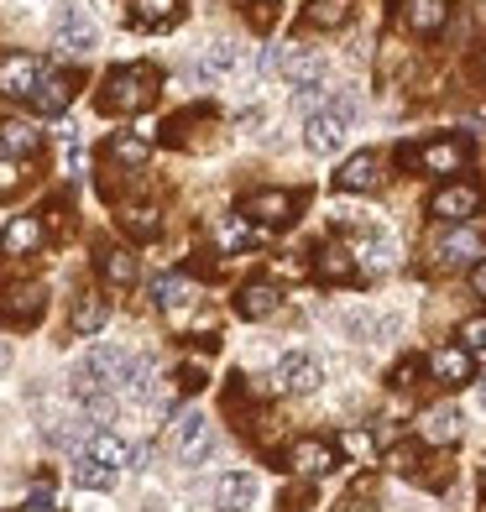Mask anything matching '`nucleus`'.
I'll return each instance as SVG.
<instances>
[{
  "label": "nucleus",
  "instance_id": "18",
  "mask_svg": "<svg viewBox=\"0 0 486 512\" xmlns=\"http://www.w3.org/2000/svg\"><path fill=\"white\" fill-rule=\"evenodd\" d=\"M79 455H89V460H95V465H110V471H126V465H131V445H126V439H115L110 429H100V434H89Z\"/></svg>",
  "mask_w": 486,
  "mask_h": 512
},
{
  "label": "nucleus",
  "instance_id": "42",
  "mask_svg": "<svg viewBox=\"0 0 486 512\" xmlns=\"http://www.w3.org/2000/svg\"><path fill=\"white\" fill-rule=\"evenodd\" d=\"M11 366V351H6V345H0V371H6Z\"/></svg>",
  "mask_w": 486,
  "mask_h": 512
},
{
  "label": "nucleus",
  "instance_id": "30",
  "mask_svg": "<svg viewBox=\"0 0 486 512\" xmlns=\"http://www.w3.org/2000/svg\"><path fill=\"white\" fill-rule=\"evenodd\" d=\"M351 272H356V262H351L340 246H324V251H319V277H324V283H345Z\"/></svg>",
  "mask_w": 486,
  "mask_h": 512
},
{
  "label": "nucleus",
  "instance_id": "3",
  "mask_svg": "<svg viewBox=\"0 0 486 512\" xmlns=\"http://www.w3.org/2000/svg\"><path fill=\"white\" fill-rule=\"evenodd\" d=\"M53 42L63 53H74V58H84V53H95L100 48V27H95V16H89L79 0H68V6H58L53 11Z\"/></svg>",
  "mask_w": 486,
  "mask_h": 512
},
{
  "label": "nucleus",
  "instance_id": "28",
  "mask_svg": "<svg viewBox=\"0 0 486 512\" xmlns=\"http://www.w3.org/2000/svg\"><path fill=\"white\" fill-rule=\"evenodd\" d=\"M351 11H356V0H309V21L314 27H345L351 21Z\"/></svg>",
  "mask_w": 486,
  "mask_h": 512
},
{
  "label": "nucleus",
  "instance_id": "26",
  "mask_svg": "<svg viewBox=\"0 0 486 512\" xmlns=\"http://www.w3.org/2000/svg\"><path fill=\"white\" fill-rule=\"evenodd\" d=\"M152 298H157V309H183V304H189V298H194V283H189V277H157V283H152Z\"/></svg>",
  "mask_w": 486,
  "mask_h": 512
},
{
  "label": "nucleus",
  "instance_id": "5",
  "mask_svg": "<svg viewBox=\"0 0 486 512\" xmlns=\"http://www.w3.org/2000/svg\"><path fill=\"white\" fill-rule=\"evenodd\" d=\"M173 450L183 465H204L215 450V434H210V418L204 413H183L178 424H173Z\"/></svg>",
  "mask_w": 486,
  "mask_h": 512
},
{
  "label": "nucleus",
  "instance_id": "32",
  "mask_svg": "<svg viewBox=\"0 0 486 512\" xmlns=\"http://www.w3.org/2000/svg\"><path fill=\"white\" fill-rule=\"evenodd\" d=\"M147 142H142V136H115V142H110V157L115 162H126V168H142V162H147Z\"/></svg>",
  "mask_w": 486,
  "mask_h": 512
},
{
  "label": "nucleus",
  "instance_id": "13",
  "mask_svg": "<svg viewBox=\"0 0 486 512\" xmlns=\"http://www.w3.org/2000/svg\"><path fill=\"white\" fill-rule=\"evenodd\" d=\"M335 189H340V194H372V189H382V157H377V152L351 157V162L335 173Z\"/></svg>",
  "mask_w": 486,
  "mask_h": 512
},
{
  "label": "nucleus",
  "instance_id": "6",
  "mask_svg": "<svg viewBox=\"0 0 486 512\" xmlns=\"http://www.w3.org/2000/svg\"><path fill=\"white\" fill-rule=\"evenodd\" d=\"M277 74H283L298 95H314V89H324V79H330V63H324V53H283L277 58Z\"/></svg>",
  "mask_w": 486,
  "mask_h": 512
},
{
  "label": "nucleus",
  "instance_id": "37",
  "mask_svg": "<svg viewBox=\"0 0 486 512\" xmlns=\"http://www.w3.org/2000/svg\"><path fill=\"white\" fill-rule=\"evenodd\" d=\"M340 445L351 450V455H372V434H356V429H351V434L340 439Z\"/></svg>",
  "mask_w": 486,
  "mask_h": 512
},
{
  "label": "nucleus",
  "instance_id": "29",
  "mask_svg": "<svg viewBox=\"0 0 486 512\" xmlns=\"http://www.w3.org/2000/svg\"><path fill=\"white\" fill-rule=\"evenodd\" d=\"M115 476H121V471H110V465H95L89 455H79V460H74V481L84 486V492H110Z\"/></svg>",
  "mask_w": 486,
  "mask_h": 512
},
{
  "label": "nucleus",
  "instance_id": "9",
  "mask_svg": "<svg viewBox=\"0 0 486 512\" xmlns=\"http://www.w3.org/2000/svg\"><path fill=\"white\" fill-rule=\"evenodd\" d=\"M42 58H32V53H11L6 63H0V95H16V100H27L32 89L42 84Z\"/></svg>",
  "mask_w": 486,
  "mask_h": 512
},
{
  "label": "nucleus",
  "instance_id": "31",
  "mask_svg": "<svg viewBox=\"0 0 486 512\" xmlns=\"http://www.w3.org/2000/svg\"><path fill=\"white\" fill-rule=\"evenodd\" d=\"M37 142H42V136L32 126H21V121L0 126V152H37Z\"/></svg>",
  "mask_w": 486,
  "mask_h": 512
},
{
  "label": "nucleus",
  "instance_id": "33",
  "mask_svg": "<svg viewBox=\"0 0 486 512\" xmlns=\"http://www.w3.org/2000/svg\"><path fill=\"white\" fill-rule=\"evenodd\" d=\"M136 16H142L147 27H168L178 16V0H136Z\"/></svg>",
  "mask_w": 486,
  "mask_h": 512
},
{
  "label": "nucleus",
  "instance_id": "4",
  "mask_svg": "<svg viewBox=\"0 0 486 512\" xmlns=\"http://www.w3.org/2000/svg\"><path fill=\"white\" fill-rule=\"evenodd\" d=\"M319 382H324V366L309 351H288L283 361H277V371H272V387L288 392V398H304V392H314Z\"/></svg>",
  "mask_w": 486,
  "mask_h": 512
},
{
  "label": "nucleus",
  "instance_id": "39",
  "mask_svg": "<svg viewBox=\"0 0 486 512\" xmlns=\"http://www.w3.org/2000/svg\"><path fill=\"white\" fill-rule=\"evenodd\" d=\"M471 288L486 298V256H481V262H476V272H471Z\"/></svg>",
  "mask_w": 486,
  "mask_h": 512
},
{
  "label": "nucleus",
  "instance_id": "2",
  "mask_svg": "<svg viewBox=\"0 0 486 512\" xmlns=\"http://www.w3.org/2000/svg\"><path fill=\"white\" fill-rule=\"evenodd\" d=\"M157 100V74L142 63H126V68H110L105 89H100V110L105 115H136Z\"/></svg>",
  "mask_w": 486,
  "mask_h": 512
},
{
  "label": "nucleus",
  "instance_id": "8",
  "mask_svg": "<svg viewBox=\"0 0 486 512\" xmlns=\"http://www.w3.org/2000/svg\"><path fill=\"white\" fill-rule=\"evenodd\" d=\"M429 209H434V220H445V225H466L481 209V189L476 183H450V189H439L429 199Z\"/></svg>",
  "mask_w": 486,
  "mask_h": 512
},
{
  "label": "nucleus",
  "instance_id": "25",
  "mask_svg": "<svg viewBox=\"0 0 486 512\" xmlns=\"http://www.w3.org/2000/svg\"><path fill=\"white\" fill-rule=\"evenodd\" d=\"M241 63V42H230V37H220V42H210V53H204V63H199V79H215V74H230V68Z\"/></svg>",
  "mask_w": 486,
  "mask_h": 512
},
{
  "label": "nucleus",
  "instance_id": "21",
  "mask_svg": "<svg viewBox=\"0 0 486 512\" xmlns=\"http://www.w3.org/2000/svg\"><path fill=\"white\" fill-rule=\"evenodd\" d=\"M105 319H110V298H100V293H79L74 314H68L74 335H100V330H105Z\"/></svg>",
  "mask_w": 486,
  "mask_h": 512
},
{
  "label": "nucleus",
  "instance_id": "41",
  "mask_svg": "<svg viewBox=\"0 0 486 512\" xmlns=\"http://www.w3.org/2000/svg\"><path fill=\"white\" fill-rule=\"evenodd\" d=\"M27 512H53V502H48V497H32V507H27Z\"/></svg>",
  "mask_w": 486,
  "mask_h": 512
},
{
  "label": "nucleus",
  "instance_id": "12",
  "mask_svg": "<svg viewBox=\"0 0 486 512\" xmlns=\"http://www.w3.org/2000/svg\"><path fill=\"white\" fill-rule=\"evenodd\" d=\"M481 251H486V230L481 225H450L445 236H439V262H445V267L476 262Z\"/></svg>",
  "mask_w": 486,
  "mask_h": 512
},
{
  "label": "nucleus",
  "instance_id": "43",
  "mask_svg": "<svg viewBox=\"0 0 486 512\" xmlns=\"http://www.w3.org/2000/svg\"><path fill=\"white\" fill-rule=\"evenodd\" d=\"M476 403H481V413H486V387H481V398H476Z\"/></svg>",
  "mask_w": 486,
  "mask_h": 512
},
{
  "label": "nucleus",
  "instance_id": "20",
  "mask_svg": "<svg viewBox=\"0 0 486 512\" xmlns=\"http://www.w3.org/2000/svg\"><path fill=\"white\" fill-rule=\"evenodd\" d=\"M288 460H293L298 476H324L335 465V445H324V439H298Z\"/></svg>",
  "mask_w": 486,
  "mask_h": 512
},
{
  "label": "nucleus",
  "instance_id": "35",
  "mask_svg": "<svg viewBox=\"0 0 486 512\" xmlns=\"http://www.w3.org/2000/svg\"><path fill=\"white\" fill-rule=\"evenodd\" d=\"M460 345H466V351H486V314L460 324Z\"/></svg>",
  "mask_w": 486,
  "mask_h": 512
},
{
  "label": "nucleus",
  "instance_id": "11",
  "mask_svg": "<svg viewBox=\"0 0 486 512\" xmlns=\"http://www.w3.org/2000/svg\"><path fill=\"white\" fill-rule=\"evenodd\" d=\"M413 168L424 173H460L471 162V142H429V147H413L408 152Z\"/></svg>",
  "mask_w": 486,
  "mask_h": 512
},
{
  "label": "nucleus",
  "instance_id": "40",
  "mask_svg": "<svg viewBox=\"0 0 486 512\" xmlns=\"http://www.w3.org/2000/svg\"><path fill=\"white\" fill-rule=\"evenodd\" d=\"M11 183H16V168H11V162H0V189H11Z\"/></svg>",
  "mask_w": 486,
  "mask_h": 512
},
{
  "label": "nucleus",
  "instance_id": "36",
  "mask_svg": "<svg viewBox=\"0 0 486 512\" xmlns=\"http://www.w3.org/2000/svg\"><path fill=\"white\" fill-rule=\"evenodd\" d=\"M220 241H225V246H246L251 230H246L241 220H225V225H220Z\"/></svg>",
  "mask_w": 486,
  "mask_h": 512
},
{
  "label": "nucleus",
  "instance_id": "23",
  "mask_svg": "<svg viewBox=\"0 0 486 512\" xmlns=\"http://www.w3.org/2000/svg\"><path fill=\"white\" fill-rule=\"evenodd\" d=\"M27 100H32V110H42V115H58L68 100H74V79H63V74L48 79V74H42V84L32 89Z\"/></svg>",
  "mask_w": 486,
  "mask_h": 512
},
{
  "label": "nucleus",
  "instance_id": "10",
  "mask_svg": "<svg viewBox=\"0 0 486 512\" xmlns=\"http://www.w3.org/2000/svg\"><path fill=\"white\" fill-rule=\"evenodd\" d=\"M398 21L419 37H434L450 27V0H398Z\"/></svg>",
  "mask_w": 486,
  "mask_h": 512
},
{
  "label": "nucleus",
  "instance_id": "22",
  "mask_svg": "<svg viewBox=\"0 0 486 512\" xmlns=\"http://www.w3.org/2000/svg\"><path fill=\"white\" fill-rule=\"evenodd\" d=\"M460 429H466V424H460V408L455 403H439V408L424 413V439H429V445H455Z\"/></svg>",
  "mask_w": 486,
  "mask_h": 512
},
{
  "label": "nucleus",
  "instance_id": "16",
  "mask_svg": "<svg viewBox=\"0 0 486 512\" xmlns=\"http://www.w3.org/2000/svg\"><path fill=\"white\" fill-rule=\"evenodd\" d=\"M288 209H293V199L277 194V189H262V194H246V199H241V215L257 220V225H283Z\"/></svg>",
  "mask_w": 486,
  "mask_h": 512
},
{
  "label": "nucleus",
  "instance_id": "27",
  "mask_svg": "<svg viewBox=\"0 0 486 512\" xmlns=\"http://www.w3.org/2000/svg\"><path fill=\"white\" fill-rule=\"evenodd\" d=\"M100 272H105V283L131 288V283H136V256H131V251H121V246H110V251L100 256Z\"/></svg>",
  "mask_w": 486,
  "mask_h": 512
},
{
  "label": "nucleus",
  "instance_id": "19",
  "mask_svg": "<svg viewBox=\"0 0 486 512\" xmlns=\"http://www.w3.org/2000/svg\"><path fill=\"white\" fill-rule=\"evenodd\" d=\"M37 246H42V220L37 215H16L6 230H0V251L6 256H27Z\"/></svg>",
  "mask_w": 486,
  "mask_h": 512
},
{
  "label": "nucleus",
  "instance_id": "38",
  "mask_svg": "<svg viewBox=\"0 0 486 512\" xmlns=\"http://www.w3.org/2000/svg\"><path fill=\"white\" fill-rule=\"evenodd\" d=\"M413 371H419V361H403L398 371H392V382H398V387H408V382H413Z\"/></svg>",
  "mask_w": 486,
  "mask_h": 512
},
{
  "label": "nucleus",
  "instance_id": "17",
  "mask_svg": "<svg viewBox=\"0 0 486 512\" xmlns=\"http://www.w3.org/2000/svg\"><path fill=\"white\" fill-rule=\"evenodd\" d=\"M392 262H398V246H392L387 230H366V236L356 241V267H366V272H387Z\"/></svg>",
  "mask_w": 486,
  "mask_h": 512
},
{
  "label": "nucleus",
  "instance_id": "1",
  "mask_svg": "<svg viewBox=\"0 0 486 512\" xmlns=\"http://www.w3.org/2000/svg\"><path fill=\"white\" fill-rule=\"evenodd\" d=\"M356 110H361L356 89H340L335 100H324V105L309 115V121H304V147H309L314 157L340 152L345 136H351V126H356Z\"/></svg>",
  "mask_w": 486,
  "mask_h": 512
},
{
  "label": "nucleus",
  "instance_id": "7",
  "mask_svg": "<svg viewBox=\"0 0 486 512\" xmlns=\"http://www.w3.org/2000/svg\"><path fill=\"white\" fill-rule=\"evenodd\" d=\"M335 324H340V335L356 340V345H382V340L398 335V319H392V314H372V309H345Z\"/></svg>",
  "mask_w": 486,
  "mask_h": 512
},
{
  "label": "nucleus",
  "instance_id": "14",
  "mask_svg": "<svg viewBox=\"0 0 486 512\" xmlns=\"http://www.w3.org/2000/svg\"><path fill=\"white\" fill-rule=\"evenodd\" d=\"M257 492H262V486H257L251 471H230V476L215 481V507L220 512H246L251 502H257Z\"/></svg>",
  "mask_w": 486,
  "mask_h": 512
},
{
  "label": "nucleus",
  "instance_id": "24",
  "mask_svg": "<svg viewBox=\"0 0 486 512\" xmlns=\"http://www.w3.org/2000/svg\"><path fill=\"white\" fill-rule=\"evenodd\" d=\"M236 309H241V319H267V314H277V288H272V283H246L241 298H236Z\"/></svg>",
  "mask_w": 486,
  "mask_h": 512
},
{
  "label": "nucleus",
  "instance_id": "34",
  "mask_svg": "<svg viewBox=\"0 0 486 512\" xmlns=\"http://www.w3.org/2000/svg\"><path fill=\"white\" fill-rule=\"evenodd\" d=\"M121 225L131 230V236H157V215H152V209H126V215H121Z\"/></svg>",
  "mask_w": 486,
  "mask_h": 512
},
{
  "label": "nucleus",
  "instance_id": "15",
  "mask_svg": "<svg viewBox=\"0 0 486 512\" xmlns=\"http://www.w3.org/2000/svg\"><path fill=\"white\" fill-rule=\"evenodd\" d=\"M429 371L445 387H460V382H471V371H476V361H471V351L466 345H439V351L429 356Z\"/></svg>",
  "mask_w": 486,
  "mask_h": 512
}]
</instances>
